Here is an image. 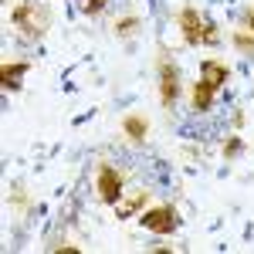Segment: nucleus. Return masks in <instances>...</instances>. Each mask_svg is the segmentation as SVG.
I'll list each match as a JSON object with an SVG mask.
<instances>
[{
  "instance_id": "obj_12",
  "label": "nucleus",
  "mask_w": 254,
  "mask_h": 254,
  "mask_svg": "<svg viewBox=\"0 0 254 254\" xmlns=\"http://www.w3.org/2000/svg\"><path fill=\"white\" fill-rule=\"evenodd\" d=\"M105 3H109V0H78V10L85 17H98V14L105 10Z\"/></svg>"
},
{
  "instance_id": "obj_16",
  "label": "nucleus",
  "mask_w": 254,
  "mask_h": 254,
  "mask_svg": "<svg viewBox=\"0 0 254 254\" xmlns=\"http://www.w3.org/2000/svg\"><path fill=\"white\" fill-rule=\"evenodd\" d=\"M248 24H251V31H254V10H251V14H248Z\"/></svg>"
},
{
  "instance_id": "obj_5",
  "label": "nucleus",
  "mask_w": 254,
  "mask_h": 254,
  "mask_svg": "<svg viewBox=\"0 0 254 254\" xmlns=\"http://www.w3.org/2000/svg\"><path fill=\"white\" fill-rule=\"evenodd\" d=\"M180 31H183V41L190 48H196L203 41V20H200V14H196L193 7H183L180 10Z\"/></svg>"
},
{
  "instance_id": "obj_1",
  "label": "nucleus",
  "mask_w": 254,
  "mask_h": 254,
  "mask_svg": "<svg viewBox=\"0 0 254 254\" xmlns=\"http://www.w3.org/2000/svg\"><path fill=\"white\" fill-rule=\"evenodd\" d=\"M14 27H17L24 38H44V31H48V24H51V10H48V3L44 0H24L14 7Z\"/></svg>"
},
{
  "instance_id": "obj_2",
  "label": "nucleus",
  "mask_w": 254,
  "mask_h": 254,
  "mask_svg": "<svg viewBox=\"0 0 254 254\" xmlns=\"http://www.w3.org/2000/svg\"><path fill=\"white\" fill-rule=\"evenodd\" d=\"M95 190H98V200L102 203H119V196L126 193L122 190V173L116 166H102L98 170V180H95Z\"/></svg>"
},
{
  "instance_id": "obj_4",
  "label": "nucleus",
  "mask_w": 254,
  "mask_h": 254,
  "mask_svg": "<svg viewBox=\"0 0 254 254\" xmlns=\"http://www.w3.org/2000/svg\"><path fill=\"white\" fill-rule=\"evenodd\" d=\"M176 95H180V75H176L173 64L163 58V61H159V98H163L166 109H173Z\"/></svg>"
},
{
  "instance_id": "obj_14",
  "label": "nucleus",
  "mask_w": 254,
  "mask_h": 254,
  "mask_svg": "<svg viewBox=\"0 0 254 254\" xmlns=\"http://www.w3.org/2000/svg\"><path fill=\"white\" fill-rule=\"evenodd\" d=\"M237 153H241V139H227V142H224V156H237Z\"/></svg>"
},
{
  "instance_id": "obj_11",
  "label": "nucleus",
  "mask_w": 254,
  "mask_h": 254,
  "mask_svg": "<svg viewBox=\"0 0 254 254\" xmlns=\"http://www.w3.org/2000/svg\"><path fill=\"white\" fill-rule=\"evenodd\" d=\"M139 31V17H122V20H116V34L119 38H132Z\"/></svg>"
},
{
  "instance_id": "obj_15",
  "label": "nucleus",
  "mask_w": 254,
  "mask_h": 254,
  "mask_svg": "<svg viewBox=\"0 0 254 254\" xmlns=\"http://www.w3.org/2000/svg\"><path fill=\"white\" fill-rule=\"evenodd\" d=\"M203 44H217V31H214V24H203Z\"/></svg>"
},
{
  "instance_id": "obj_8",
  "label": "nucleus",
  "mask_w": 254,
  "mask_h": 254,
  "mask_svg": "<svg viewBox=\"0 0 254 254\" xmlns=\"http://www.w3.org/2000/svg\"><path fill=\"white\" fill-rule=\"evenodd\" d=\"M146 203V190H129V193L119 196L116 203V217H136V210Z\"/></svg>"
},
{
  "instance_id": "obj_10",
  "label": "nucleus",
  "mask_w": 254,
  "mask_h": 254,
  "mask_svg": "<svg viewBox=\"0 0 254 254\" xmlns=\"http://www.w3.org/2000/svg\"><path fill=\"white\" fill-rule=\"evenodd\" d=\"M210 105H214V88L200 78V81H196V88H193V109H196V112H207Z\"/></svg>"
},
{
  "instance_id": "obj_9",
  "label": "nucleus",
  "mask_w": 254,
  "mask_h": 254,
  "mask_svg": "<svg viewBox=\"0 0 254 254\" xmlns=\"http://www.w3.org/2000/svg\"><path fill=\"white\" fill-rule=\"evenodd\" d=\"M122 129H126V136L132 139V142H142L146 139V129H149V122L142 116H126L122 119Z\"/></svg>"
},
{
  "instance_id": "obj_6",
  "label": "nucleus",
  "mask_w": 254,
  "mask_h": 254,
  "mask_svg": "<svg viewBox=\"0 0 254 254\" xmlns=\"http://www.w3.org/2000/svg\"><path fill=\"white\" fill-rule=\"evenodd\" d=\"M200 78L207 81V85H210V88H220V85H224V81L231 78V71H227V64H220V61H203V64H200Z\"/></svg>"
},
{
  "instance_id": "obj_3",
  "label": "nucleus",
  "mask_w": 254,
  "mask_h": 254,
  "mask_svg": "<svg viewBox=\"0 0 254 254\" xmlns=\"http://www.w3.org/2000/svg\"><path fill=\"white\" fill-rule=\"evenodd\" d=\"M142 224H146L149 231H156V234H173L180 217H176L173 207H153V210L142 214Z\"/></svg>"
},
{
  "instance_id": "obj_7",
  "label": "nucleus",
  "mask_w": 254,
  "mask_h": 254,
  "mask_svg": "<svg viewBox=\"0 0 254 254\" xmlns=\"http://www.w3.org/2000/svg\"><path fill=\"white\" fill-rule=\"evenodd\" d=\"M27 68H31L27 61H14V64L7 61V64H3V71H0V81H3V88H7V92H17V88H20V78L27 75Z\"/></svg>"
},
{
  "instance_id": "obj_13",
  "label": "nucleus",
  "mask_w": 254,
  "mask_h": 254,
  "mask_svg": "<svg viewBox=\"0 0 254 254\" xmlns=\"http://www.w3.org/2000/svg\"><path fill=\"white\" fill-rule=\"evenodd\" d=\"M237 48H244V51H254V38L248 34V31H237Z\"/></svg>"
}]
</instances>
